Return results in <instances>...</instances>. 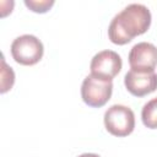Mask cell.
Masks as SVG:
<instances>
[{"label": "cell", "mask_w": 157, "mask_h": 157, "mask_svg": "<svg viewBox=\"0 0 157 157\" xmlns=\"http://www.w3.org/2000/svg\"><path fill=\"white\" fill-rule=\"evenodd\" d=\"M78 157H101V156H98V155H96V153H82V155H80Z\"/></svg>", "instance_id": "cell-11"}, {"label": "cell", "mask_w": 157, "mask_h": 157, "mask_svg": "<svg viewBox=\"0 0 157 157\" xmlns=\"http://www.w3.org/2000/svg\"><path fill=\"white\" fill-rule=\"evenodd\" d=\"M131 70L139 72H155L157 65V47L148 42L135 44L129 53Z\"/></svg>", "instance_id": "cell-5"}, {"label": "cell", "mask_w": 157, "mask_h": 157, "mask_svg": "<svg viewBox=\"0 0 157 157\" xmlns=\"http://www.w3.org/2000/svg\"><path fill=\"white\" fill-rule=\"evenodd\" d=\"M1 90L0 92L1 93H5L7 92L9 90H11L13 82H15V74H13V70L11 67H9L2 58L1 60Z\"/></svg>", "instance_id": "cell-9"}, {"label": "cell", "mask_w": 157, "mask_h": 157, "mask_svg": "<svg viewBox=\"0 0 157 157\" xmlns=\"http://www.w3.org/2000/svg\"><path fill=\"white\" fill-rule=\"evenodd\" d=\"M112 92H113L112 80L93 74L86 76L81 86V97L83 102L87 105L94 108H99L104 105L110 99Z\"/></svg>", "instance_id": "cell-2"}, {"label": "cell", "mask_w": 157, "mask_h": 157, "mask_svg": "<svg viewBox=\"0 0 157 157\" xmlns=\"http://www.w3.org/2000/svg\"><path fill=\"white\" fill-rule=\"evenodd\" d=\"M121 66L123 61L118 53L113 50H102L92 58L90 69L93 75L113 80V77L120 72Z\"/></svg>", "instance_id": "cell-6"}, {"label": "cell", "mask_w": 157, "mask_h": 157, "mask_svg": "<svg viewBox=\"0 0 157 157\" xmlns=\"http://www.w3.org/2000/svg\"><path fill=\"white\" fill-rule=\"evenodd\" d=\"M104 126L114 136H128L135 128V114L126 105L113 104L104 113Z\"/></svg>", "instance_id": "cell-3"}, {"label": "cell", "mask_w": 157, "mask_h": 157, "mask_svg": "<svg viewBox=\"0 0 157 157\" xmlns=\"http://www.w3.org/2000/svg\"><path fill=\"white\" fill-rule=\"evenodd\" d=\"M124 85L131 94H134L136 97H144V96L156 91L157 74L139 72V71L130 70L125 74Z\"/></svg>", "instance_id": "cell-7"}, {"label": "cell", "mask_w": 157, "mask_h": 157, "mask_svg": "<svg viewBox=\"0 0 157 157\" xmlns=\"http://www.w3.org/2000/svg\"><path fill=\"white\" fill-rule=\"evenodd\" d=\"M141 119L148 129H157V97L148 101L141 110Z\"/></svg>", "instance_id": "cell-8"}, {"label": "cell", "mask_w": 157, "mask_h": 157, "mask_svg": "<svg viewBox=\"0 0 157 157\" xmlns=\"http://www.w3.org/2000/svg\"><path fill=\"white\" fill-rule=\"evenodd\" d=\"M44 53L42 42L32 34H23L13 39L11 44V54L16 63L21 65L37 64Z\"/></svg>", "instance_id": "cell-4"}, {"label": "cell", "mask_w": 157, "mask_h": 157, "mask_svg": "<svg viewBox=\"0 0 157 157\" xmlns=\"http://www.w3.org/2000/svg\"><path fill=\"white\" fill-rule=\"evenodd\" d=\"M151 25V12L142 4H130L117 13L108 27L112 43L123 45L145 33Z\"/></svg>", "instance_id": "cell-1"}, {"label": "cell", "mask_w": 157, "mask_h": 157, "mask_svg": "<svg viewBox=\"0 0 157 157\" xmlns=\"http://www.w3.org/2000/svg\"><path fill=\"white\" fill-rule=\"evenodd\" d=\"M25 5L33 12L44 13L54 5V0H25Z\"/></svg>", "instance_id": "cell-10"}]
</instances>
